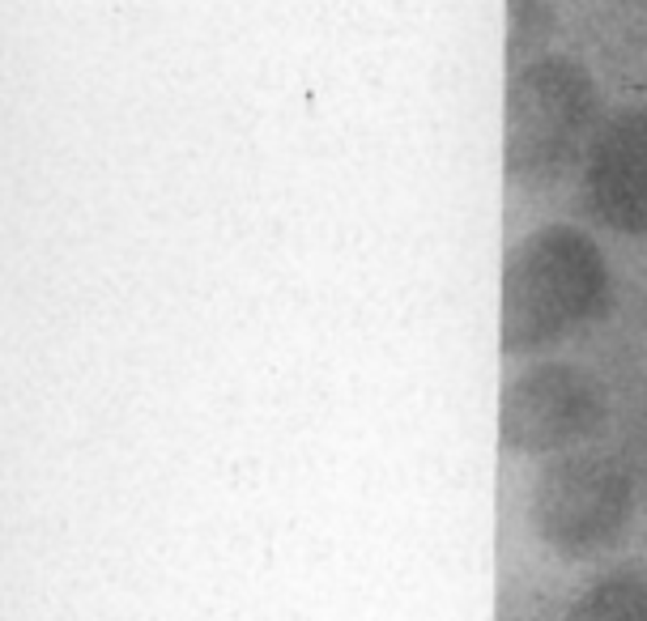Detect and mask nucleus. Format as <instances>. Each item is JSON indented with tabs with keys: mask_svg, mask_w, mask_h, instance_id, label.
Returning <instances> with one entry per match:
<instances>
[{
	"mask_svg": "<svg viewBox=\"0 0 647 621\" xmlns=\"http://www.w3.org/2000/svg\"><path fill=\"white\" fill-rule=\"evenodd\" d=\"M613 272L596 238L579 226L524 234L503 264V353H537L601 319Z\"/></svg>",
	"mask_w": 647,
	"mask_h": 621,
	"instance_id": "1",
	"label": "nucleus"
},
{
	"mask_svg": "<svg viewBox=\"0 0 647 621\" xmlns=\"http://www.w3.org/2000/svg\"><path fill=\"white\" fill-rule=\"evenodd\" d=\"M601 116L592 73L570 56H537L507 81L503 171L520 188H549L588 154Z\"/></svg>",
	"mask_w": 647,
	"mask_h": 621,
	"instance_id": "2",
	"label": "nucleus"
},
{
	"mask_svg": "<svg viewBox=\"0 0 647 621\" xmlns=\"http://www.w3.org/2000/svg\"><path fill=\"white\" fill-rule=\"evenodd\" d=\"M635 515V481L627 464L601 451L554 456L529 494V524L537 541L567 562L601 558L622 544Z\"/></svg>",
	"mask_w": 647,
	"mask_h": 621,
	"instance_id": "3",
	"label": "nucleus"
},
{
	"mask_svg": "<svg viewBox=\"0 0 647 621\" xmlns=\"http://www.w3.org/2000/svg\"><path fill=\"white\" fill-rule=\"evenodd\" d=\"M609 400L601 379L575 362H537L503 391L498 430L503 447L524 456H562L601 434Z\"/></svg>",
	"mask_w": 647,
	"mask_h": 621,
	"instance_id": "4",
	"label": "nucleus"
},
{
	"mask_svg": "<svg viewBox=\"0 0 647 621\" xmlns=\"http://www.w3.org/2000/svg\"><path fill=\"white\" fill-rule=\"evenodd\" d=\"M592 217L618 234H647V107L609 116L584 154Z\"/></svg>",
	"mask_w": 647,
	"mask_h": 621,
	"instance_id": "5",
	"label": "nucleus"
},
{
	"mask_svg": "<svg viewBox=\"0 0 647 621\" xmlns=\"http://www.w3.org/2000/svg\"><path fill=\"white\" fill-rule=\"evenodd\" d=\"M562 621H647V575L618 570L596 579Z\"/></svg>",
	"mask_w": 647,
	"mask_h": 621,
	"instance_id": "6",
	"label": "nucleus"
},
{
	"mask_svg": "<svg viewBox=\"0 0 647 621\" xmlns=\"http://www.w3.org/2000/svg\"><path fill=\"white\" fill-rule=\"evenodd\" d=\"M554 35V9L549 0H507V69L546 56V43Z\"/></svg>",
	"mask_w": 647,
	"mask_h": 621,
	"instance_id": "7",
	"label": "nucleus"
}]
</instances>
